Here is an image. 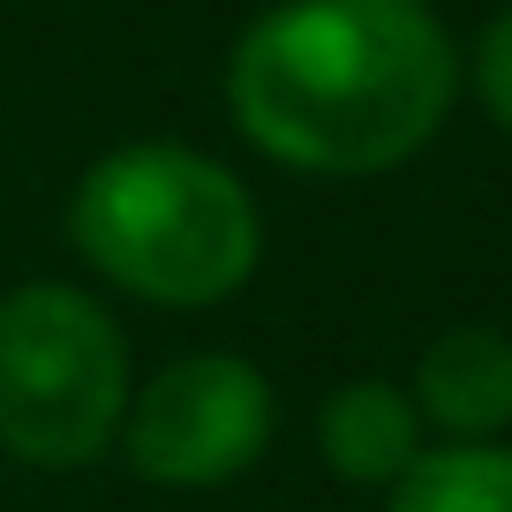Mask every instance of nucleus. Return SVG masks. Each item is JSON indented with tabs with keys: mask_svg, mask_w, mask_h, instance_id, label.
<instances>
[{
	"mask_svg": "<svg viewBox=\"0 0 512 512\" xmlns=\"http://www.w3.org/2000/svg\"><path fill=\"white\" fill-rule=\"evenodd\" d=\"M452 38L422 0H287L241 31L226 106L294 174H384L452 106Z\"/></svg>",
	"mask_w": 512,
	"mask_h": 512,
	"instance_id": "1",
	"label": "nucleus"
},
{
	"mask_svg": "<svg viewBox=\"0 0 512 512\" xmlns=\"http://www.w3.org/2000/svg\"><path fill=\"white\" fill-rule=\"evenodd\" d=\"M407 400H415L422 422H437L460 445L505 430L512 422V339L490 332V324H460V332L430 339Z\"/></svg>",
	"mask_w": 512,
	"mask_h": 512,
	"instance_id": "5",
	"label": "nucleus"
},
{
	"mask_svg": "<svg viewBox=\"0 0 512 512\" xmlns=\"http://www.w3.org/2000/svg\"><path fill=\"white\" fill-rule=\"evenodd\" d=\"M317 445L339 482H400L422 460V415L400 384L354 377L317 407Z\"/></svg>",
	"mask_w": 512,
	"mask_h": 512,
	"instance_id": "6",
	"label": "nucleus"
},
{
	"mask_svg": "<svg viewBox=\"0 0 512 512\" xmlns=\"http://www.w3.org/2000/svg\"><path fill=\"white\" fill-rule=\"evenodd\" d=\"M475 83H482V106H490V121L512 136V8L482 31L475 46Z\"/></svg>",
	"mask_w": 512,
	"mask_h": 512,
	"instance_id": "8",
	"label": "nucleus"
},
{
	"mask_svg": "<svg viewBox=\"0 0 512 512\" xmlns=\"http://www.w3.org/2000/svg\"><path fill=\"white\" fill-rule=\"evenodd\" d=\"M272 384L241 354H181L144 392H128L121 445L128 467L166 490H219L249 475L272 445Z\"/></svg>",
	"mask_w": 512,
	"mask_h": 512,
	"instance_id": "4",
	"label": "nucleus"
},
{
	"mask_svg": "<svg viewBox=\"0 0 512 512\" xmlns=\"http://www.w3.org/2000/svg\"><path fill=\"white\" fill-rule=\"evenodd\" d=\"M392 512H512V452L497 445L422 452L392 482Z\"/></svg>",
	"mask_w": 512,
	"mask_h": 512,
	"instance_id": "7",
	"label": "nucleus"
},
{
	"mask_svg": "<svg viewBox=\"0 0 512 512\" xmlns=\"http://www.w3.org/2000/svg\"><path fill=\"white\" fill-rule=\"evenodd\" d=\"M68 241L136 302L211 309L256 272V204L189 144H121L76 181Z\"/></svg>",
	"mask_w": 512,
	"mask_h": 512,
	"instance_id": "2",
	"label": "nucleus"
},
{
	"mask_svg": "<svg viewBox=\"0 0 512 512\" xmlns=\"http://www.w3.org/2000/svg\"><path fill=\"white\" fill-rule=\"evenodd\" d=\"M128 415V339L83 287L31 279L0 302V445L31 467H83Z\"/></svg>",
	"mask_w": 512,
	"mask_h": 512,
	"instance_id": "3",
	"label": "nucleus"
}]
</instances>
